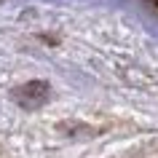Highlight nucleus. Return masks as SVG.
Returning a JSON list of instances; mask_svg holds the SVG:
<instances>
[{"label":"nucleus","mask_w":158,"mask_h":158,"mask_svg":"<svg viewBox=\"0 0 158 158\" xmlns=\"http://www.w3.org/2000/svg\"><path fill=\"white\" fill-rule=\"evenodd\" d=\"M48 94H51V89L46 81H30L24 86H16L11 91V99L16 102L22 110H40L48 102Z\"/></svg>","instance_id":"obj_1"},{"label":"nucleus","mask_w":158,"mask_h":158,"mask_svg":"<svg viewBox=\"0 0 158 158\" xmlns=\"http://www.w3.org/2000/svg\"><path fill=\"white\" fill-rule=\"evenodd\" d=\"M153 3H158V0H153Z\"/></svg>","instance_id":"obj_2"}]
</instances>
